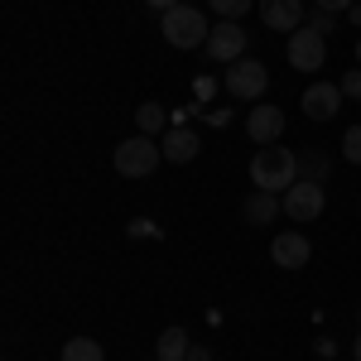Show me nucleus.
<instances>
[{
  "mask_svg": "<svg viewBox=\"0 0 361 361\" xmlns=\"http://www.w3.org/2000/svg\"><path fill=\"white\" fill-rule=\"evenodd\" d=\"M159 159H164V145L154 135H130V140H121L116 145V154H111V164L121 178H149L154 169H159Z\"/></svg>",
  "mask_w": 361,
  "mask_h": 361,
  "instance_id": "7ed1b4c3",
  "label": "nucleus"
},
{
  "mask_svg": "<svg viewBox=\"0 0 361 361\" xmlns=\"http://www.w3.org/2000/svg\"><path fill=\"white\" fill-rule=\"evenodd\" d=\"M207 54L217 58V63L246 58V29H241V20H217L212 34H207Z\"/></svg>",
  "mask_w": 361,
  "mask_h": 361,
  "instance_id": "0eeeda50",
  "label": "nucleus"
},
{
  "mask_svg": "<svg viewBox=\"0 0 361 361\" xmlns=\"http://www.w3.org/2000/svg\"><path fill=\"white\" fill-rule=\"evenodd\" d=\"M347 20H352V25H361V0L352 5V10H347Z\"/></svg>",
  "mask_w": 361,
  "mask_h": 361,
  "instance_id": "393cba45",
  "label": "nucleus"
},
{
  "mask_svg": "<svg viewBox=\"0 0 361 361\" xmlns=\"http://www.w3.org/2000/svg\"><path fill=\"white\" fill-rule=\"evenodd\" d=\"M207 5H212V15H217V20H241L255 0H207Z\"/></svg>",
  "mask_w": 361,
  "mask_h": 361,
  "instance_id": "f3484780",
  "label": "nucleus"
},
{
  "mask_svg": "<svg viewBox=\"0 0 361 361\" xmlns=\"http://www.w3.org/2000/svg\"><path fill=\"white\" fill-rule=\"evenodd\" d=\"M342 102H347V97H342V82H313L299 106H304L308 121H333V116L342 111Z\"/></svg>",
  "mask_w": 361,
  "mask_h": 361,
  "instance_id": "1a4fd4ad",
  "label": "nucleus"
},
{
  "mask_svg": "<svg viewBox=\"0 0 361 361\" xmlns=\"http://www.w3.org/2000/svg\"><path fill=\"white\" fill-rule=\"evenodd\" d=\"M313 246H308L304 231H279L275 241H270V260H275L279 270H304Z\"/></svg>",
  "mask_w": 361,
  "mask_h": 361,
  "instance_id": "9d476101",
  "label": "nucleus"
},
{
  "mask_svg": "<svg viewBox=\"0 0 361 361\" xmlns=\"http://www.w3.org/2000/svg\"><path fill=\"white\" fill-rule=\"evenodd\" d=\"M63 361H106V347H102L97 337H68Z\"/></svg>",
  "mask_w": 361,
  "mask_h": 361,
  "instance_id": "2eb2a0df",
  "label": "nucleus"
},
{
  "mask_svg": "<svg viewBox=\"0 0 361 361\" xmlns=\"http://www.w3.org/2000/svg\"><path fill=\"white\" fill-rule=\"evenodd\" d=\"M188 352H193V342H188L183 328H164L154 337V357L159 361H188Z\"/></svg>",
  "mask_w": 361,
  "mask_h": 361,
  "instance_id": "4468645a",
  "label": "nucleus"
},
{
  "mask_svg": "<svg viewBox=\"0 0 361 361\" xmlns=\"http://www.w3.org/2000/svg\"><path fill=\"white\" fill-rule=\"evenodd\" d=\"M357 63H361V39H357Z\"/></svg>",
  "mask_w": 361,
  "mask_h": 361,
  "instance_id": "bb28decb",
  "label": "nucleus"
},
{
  "mask_svg": "<svg viewBox=\"0 0 361 361\" xmlns=\"http://www.w3.org/2000/svg\"><path fill=\"white\" fill-rule=\"evenodd\" d=\"M260 25L279 29V34H299L308 25L304 0H260Z\"/></svg>",
  "mask_w": 361,
  "mask_h": 361,
  "instance_id": "6e6552de",
  "label": "nucleus"
},
{
  "mask_svg": "<svg viewBox=\"0 0 361 361\" xmlns=\"http://www.w3.org/2000/svg\"><path fill=\"white\" fill-rule=\"evenodd\" d=\"M246 222H255V226H265V222H275L279 212H284V197H275V193H265V188H255V193L246 197Z\"/></svg>",
  "mask_w": 361,
  "mask_h": 361,
  "instance_id": "f8f14e48",
  "label": "nucleus"
},
{
  "mask_svg": "<svg viewBox=\"0 0 361 361\" xmlns=\"http://www.w3.org/2000/svg\"><path fill=\"white\" fill-rule=\"evenodd\" d=\"M357 361H361V333H357Z\"/></svg>",
  "mask_w": 361,
  "mask_h": 361,
  "instance_id": "a878e982",
  "label": "nucleus"
},
{
  "mask_svg": "<svg viewBox=\"0 0 361 361\" xmlns=\"http://www.w3.org/2000/svg\"><path fill=\"white\" fill-rule=\"evenodd\" d=\"M159 145H164L169 164H188V159H197V149H202V140H197L193 130H169Z\"/></svg>",
  "mask_w": 361,
  "mask_h": 361,
  "instance_id": "ddd939ff",
  "label": "nucleus"
},
{
  "mask_svg": "<svg viewBox=\"0 0 361 361\" xmlns=\"http://www.w3.org/2000/svg\"><path fill=\"white\" fill-rule=\"evenodd\" d=\"M173 5H183V0H145V10H159V15H169Z\"/></svg>",
  "mask_w": 361,
  "mask_h": 361,
  "instance_id": "5701e85b",
  "label": "nucleus"
},
{
  "mask_svg": "<svg viewBox=\"0 0 361 361\" xmlns=\"http://www.w3.org/2000/svg\"><path fill=\"white\" fill-rule=\"evenodd\" d=\"M188 361H212V352H207V347H193V352H188Z\"/></svg>",
  "mask_w": 361,
  "mask_h": 361,
  "instance_id": "b1692460",
  "label": "nucleus"
},
{
  "mask_svg": "<svg viewBox=\"0 0 361 361\" xmlns=\"http://www.w3.org/2000/svg\"><path fill=\"white\" fill-rule=\"evenodd\" d=\"M342 159H347V164H361V126H352V130L342 135Z\"/></svg>",
  "mask_w": 361,
  "mask_h": 361,
  "instance_id": "6ab92c4d",
  "label": "nucleus"
},
{
  "mask_svg": "<svg viewBox=\"0 0 361 361\" xmlns=\"http://www.w3.org/2000/svg\"><path fill=\"white\" fill-rule=\"evenodd\" d=\"M308 29H318V34L328 39V34L337 29V15H328V10H313V20H308Z\"/></svg>",
  "mask_w": 361,
  "mask_h": 361,
  "instance_id": "aec40b11",
  "label": "nucleus"
},
{
  "mask_svg": "<svg viewBox=\"0 0 361 361\" xmlns=\"http://www.w3.org/2000/svg\"><path fill=\"white\" fill-rule=\"evenodd\" d=\"M250 183L265 188V193L294 188V183H299V159H294V149H284V145H260V154L250 159Z\"/></svg>",
  "mask_w": 361,
  "mask_h": 361,
  "instance_id": "f257e3e1",
  "label": "nucleus"
},
{
  "mask_svg": "<svg viewBox=\"0 0 361 361\" xmlns=\"http://www.w3.org/2000/svg\"><path fill=\"white\" fill-rule=\"evenodd\" d=\"M135 121H140V135H159V130H164V111H159L154 102H145L135 111Z\"/></svg>",
  "mask_w": 361,
  "mask_h": 361,
  "instance_id": "dca6fc26",
  "label": "nucleus"
},
{
  "mask_svg": "<svg viewBox=\"0 0 361 361\" xmlns=\"http://www.w3.org/2000/svg\"><path fill=\"white\" fill-rule=\"evenodd\" d=\"M323 173H328V164H323L318 154H304V159H299V178H308V183H323Z\"/></svg>",
  "mask_w": 361,
  "mask_h": 361,
  "instance_id": "a211bd4d",
  "label": "nucleus"
},
{
  "mask_svg": "<svg viewBox=\"0 0 361 361\" xmlns=\"http://www.w3.org/2000/svg\"><path fill=\"white\" fill-rule=\"evenodd\" d=\"M313 5H318V10H328V15H347L357 0H313Z\"/></svg>",
  "mask_w": 361,
  "mask_h": 361,
  "instance_id": "4be33fe9",
  "label": "nucleus"
},
{
  "mask_svg": "<svg viewBox=\"0 0 361 361\" xmlns=\"http://www.w3.org/2000/svg\"><path fill=\"white\" fill-rule=\"evenodd\" d=\"M323 207H328L323 183L299 178L294 188H284V217H294V222H313V217H323Z\"/></svg>",
  "mask_w": 361,
  "mask_h": 361,
  "instance_id": "39448f33",
  "label": "nucleus"
},
{
  "mask_svg": "<svg viewBox=\"0 0 361 361\" xmlns=\"http://www.w3.org/2000/svg\"><path fill=\"white\" fill-rule=\"evenodd\" d=\"M159 29H164V44L169 49H207V34H212V25H207V15L202 10H193L188 0L183 5H173L164 20H159Z\"/></svg>",
  "mask_w": 361,
  "mask_h": 361,
  "instance_id": "f03ea898",
  "label": "nucleus"
},
{
  "mask_svg": "<svg viewBox=\"0 0 361 361\" xmlns=\"http://www.w3.org/2000/svg\"><path fill=\"white\" fill-rule=\"evenodd\" d=\"M284 54H289V63H294L299 73H318V68L328 63V39H323L318 29L304 25L299 34H289V49H284Z\"/></svg>",
  "mask_w": 361,
  "mask_h": 361,
  "instance_id": "423d86ee",
  "label": "nucleus"
},
{
  "mask_svg": "<svg viewBox=\"0 0 361 361\" xmlns=\"http://www.w3.org/2000/svg\"><path fill=\"white\" fill-rule=\"evenodd\" d=\"M342 97H352V102H361V68H352V73L342 78Z\"/></svg>",
  "mask_w": 361,
  "mask_h": 361,
  "instance_id": "412c9836",
  "label": "nucleus"
},
{
  "mask_svg": "<svg viewBox=\"0 0 361 361\" xmlns=\"http://www.w3.org/2000/svg\"><path fill=\"white\" fill-rule=\"evenodd\" d=\"M246 130H250V140L255 145H275L279 135H284V111L279 106H250V116H246Z\"/></svg>",
  "mask_w": 361,
  "mask_h": 361,
  "instance_id": "9b49d317",
  "label": "nucleus"
},
{
  "mask_svg": "<svg viewBox=\"0 0 361 361\" xmlns=\"http://www.w3.org/2000/svg\"><path fill=\"white\" fill-rule=\"evenodd\" d=\"M265 87H270V73H265L260 58H236V63H226V92H231L236 102H260Z\"/></svg>",
  "mask_w": 361,
  "mask_h": 361,
  "instance_id": "20e7f679",
  "label": "nucleus"
}]
</instances>
